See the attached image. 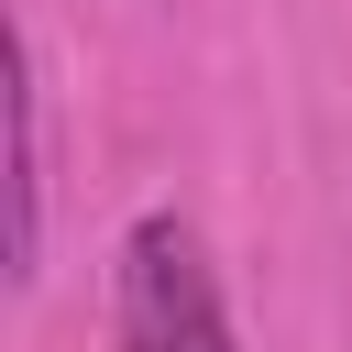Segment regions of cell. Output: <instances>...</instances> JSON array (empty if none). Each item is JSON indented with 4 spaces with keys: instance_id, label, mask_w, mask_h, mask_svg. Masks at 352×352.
<instances>
[{
    "instance_id": "2",
    "label": "cell",
    "mask_w": 352,
    "mask_h": 352,
    "mask_svg": "<svg viewBox=\"0 0 352 352\" xmlns=\"http://www.w3.org/2000/svg\"><path fill=\"white\" fill-rule=\"evenodd\" d=\"M0 110H11L0 253H11V286H33V264H44V77H33V33H11V44H0Z\"/></svg>"
},
{
    "instance_id": "1",
    "label": "cell",
    "mask_w": 352,
    "mask_h": 352,
    "mask_svg": "<svg viewBox=\"0 0 352 352\" xmlns=\"http://www.w3.org/2000/svg\"><path fill=\"white\" fill-rule=\"evenodd\" d=\"M121 352H231L220 275L176 209H143L121 231Z\"/></svg>"
}]
</instances>
